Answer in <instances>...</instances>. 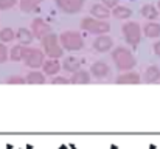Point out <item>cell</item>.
Returning a JSON list of instances; mask_svg holds the SVG:
<instances>
[{"label": "cell", "instance_id": "cell-27", "mask_svg": "<svg viewBox=\"0 0 160 149\" xmlns=\"http://www.w3.org/2000/svg\"><path fill=\"white\" fill-rule=\"evenodd\" d=\"M6 82H8V84H25V82H27V78L19 76V75H14V76H9Z\"/></svg>", "mask_w": 160, "mask_h": 149}, {"label": "cell", "instance_id": "cell-31", "mask_svg": "<svg viewBox=\"0 0 160 149\" xmlns=\"http://www.w3.org/2000/svg\"><path fill=\"white\" fill-rule=\"evenodd\" d=\"M157 8H159V11H160V0H159V3H157Z\"/></svg>", "mask_w": 160, "mask_h": 149}, {"label": "cell", "instance_id": "cell-16", "mask_svg": "<svg viewBox=\"0 0 160 149\" xmlns=\"http://www.w3.org/2000/svg\"><path fill=\"white\" fill-rule=\"evenodd\" d=\"M16 39L22 44V45H30L31 42H33V39H34V36H33V33H31V30H27V28H19L17 31H16Z\"/></svg>", "mask_w": 160, "mask_h": 149}, {"label": "cell", "instance_id": "cell-18", "mask_svg": "<svg viewBox=\"0 0 160 149\" xmlns=\"http://www.w3.org/2000/svg\"><path fill=\"white\" fill-rule=\"evenodd\" d=\"M143 33H145V36L149 37V39L159 37L160 36V23H157V22H149V23H146L145 28H143Z\"/></svg>", "mask_w": 160, "mask_h": 149}, {"label": "cell", "instance_id": "cell-4", "mask_svg": "<svg viewBox=\"0 0 160 149\" xmlns=\"http://www.w3.org/2000/svg\"><path fill=\"white\" fill-rule=\"evenodd\" d=\"M81 28L90 34H107L109 30H110V25L104 22V20H100V19H95V17H84L81 20Z\"/></svg>", "mask_w": 160, "mask_h": 149}, {"label": "cell", "instance_id": "cell-30", "mask_svg": "<svg viewBox=\"0 0 160 149\" xmlns=\"http://www.w3.org/2000/svg\"><path fill=\"white\" fill-rule=\"evenodd\" d=\"M154 53H156L157 56H160V41H157V42L154 44Z\"/></svg>", "mask_w": 160, "mask_h": 149}, {"label": "cell", "instance_id": "cell-12", "mask_svg": "<svg viewBox=\"0 0 160 149\" xmlns=\"http://www.w3.org/2000/svg\"><path fill=\"white\" fill-rule=\"evenodd\" d=\"M90 14H92V17H95V19L106 20L107 17L112 16V9L107 8L106 5H103V3H95V5L90 8Z\"/></svg>", "mask_w": 160, "mask_h": 149}, {"label": "cell", "instance_id": "cell-21", "mask_svg": "<svg viewBox=\"0 0 160 149\" xmlns=\"http://www.w3.org/2000/svg\"><path fill=\"white\" fill-rule=\"evenodd\" d=\"M142 16L143 17H146V19H149V20H156L157 17H159V8H156L154 5H143L142 6Z\"/></svg>", "mask_w": 160, "mask_h": 149}, {"label": "cell", "instance_id": "cell-22", "mask_svg": "<svg viewBox=\"0 0 160 149\" xmlns=\"http://www.w3.org/2000/svg\"><path fill=\"white\" fill-rule=\"evenodd\" d=\"M160 79V68L157 65H151L145 72V81L146 82H157Z\"/></svg>", "mask_w": 160, "mask_h": 149}, {"label": "cell", "instance_id": "cell-25", "mask_svg": "<svg viewBox=\"0 0 160 149\" xmlns=\"http://www.w3.org/2000/svg\"><path fill=\"white\" fill-rule=\"evenodd\" d=\"M8 59H9V50L6 48L3 42H0V64H5Z\"/></svg>", "mask_w": 160, "mask_h": 149}, {"label": "cell", "instance_id": "cell-23", "mask_svg": "<svg viewBox=\"0 0 160 149\" xmlns=\"http://www.w3.org/2000/svg\"><path fill=\"white\" fill-rule=\"evenodd\" d=\"M25 47L22 44L19 45H14L12 48H9V59L14 61V62H19V61H23V54H25Z\"/></svg>", "mask_w": 160, "mask_h": 149}, {"label": "cell", "instance_id": "cell-9", "mask_svg": "<svg viewBox=\"0 0 160 149\" xmlns=\"http://www.w3.org/2000/svg\"><path fill=\"white\" fill-rule=\"evenodd\" d=\"M90 75L93 78H97V79H106L107 76L110 75V67L103 61H97L90 67Z\"/></svg>", "mask_w": 160, "mask_h": 149}, {"label": "cell", "instance_id": "cell-28", "mask_svg": "<svg viewBox=\"0 0 160 149\" xmlns=\"http://www.w3.org/2000/svg\"><path fill=\"white\" fill-rule=\"evenodd\" d=\"M52 84H70V79L65 76H59L56 75L54 78H52Z\"/></svg>", "mask_w": 160, "mask_h": 149}, {"label": "cell", "instance_id": "cell-8", "mask_svg": "<svg viewBox=\"0 0 160 149\" xmlns=\"http://www.w3.org/2000/svg\"><path fill=\"white\" fill-rule=\"evenodd\" d=\"M31 33H33V36H34V37L42 39V37H45L47 34H50V33H52V27H50L44 19L36 17V19L31 22Z\"/></svg>", "mask_w": 160, "mask_h": 149}, {"label": "cell", "instance_id": "cell-5", "mask_svg": "<svg viewBox=\"0 0 160 149\" xmlns=\"http://www.w3.org/2000/svg\"><path fill=\"white\" fill-rule=\"evenodd\" d=\"M121 33H123V37H124L126 44H129L131 47H137L140 44L142 30H140V25L137 22H126L121 27Z\"/></svg>", "mask_w": 160, "mask_h": 149}, {"label": "cell", "instance_id": "cell-19", "mask_svg": "<svg viewBox=\"0 0 160 149\" xmlns=\"http://www.w3.org/2000/svg\"><path fill=\"white\" fill-rule=\"evenodd\" d=\"M47 81L45 75L39 70H31L28 75H27V82L28 84H44Z\"/></svg>", "mask_w": 160, "mask_h": 149}, {"label": "cell", "instance_id": "cell-20", "mask_svg": "<svg viewBox=\"0 0 160 149\" xmlns=\"http://www.w3.org/2000/svg\"><path fill=\"white\" fill-rule=\"evenodd\" d=\"M42 3V0H19V6L22 12H33L39 5Z\"/></svg>", "mask_w": 160, "mask_h": 149}, {"label": "cell", "instance_id": "cell-10", "mask_svg": "<svg viewBox=\"0 0 160 149\" xmlns=\"http://www.w3.org/2000/svg\"><path fill=\"white\" fill-rule=\"evenodd\" d=\"M112 47H113V41L107 34H100L93 41V50L98 51V53H106L109 50H112Z\"/></svg>", "mask_w": 160, "mask_h": 149}, {"label": "cell", "instance_id": "cell-13", "mask_svg": "<svg viewBox=\"0 0 160 149\" xmlns=\"http://www.w3.org/2000/svg\"><path fill=\"white\" fill-rule=\"evenodd\" d=\"M117 84H138L140 82V75L137 72H123L121 75L117 76L115 79Z\"/></svg>", "mask_w": 160, "mask_h": 149}, {"label": "cell", "instance_id": "cell-6", "mask_svg": "<svg viewBox=\"0 0 160 149\" xmlns=\"http://www.w3.org/2000/svg\"><path fill=\"white\" fill-rule=\"evenodd\" d=\"M45 62V53L39 48H27L23 54V64L33 70H39Z\"/></svg>", "mask_w": 160, "mask_h": 149}, {"label": "cell", "instance_id": "cell-26", "mask_svg": "<svg viewBox=\"0 0 160 149\" xmlns=\"http://www.w3.org/2000/svg\"><path fill=\"white\" fill-rule=\"evenodd\" d=\"M19 3V0H0V9L2 11H8L11 8H14Z\"/></svg>", "mask_w": 160, "mask_h": 149}, {"label": "cell", "instance_id": "cell-29", "mask_svg": "<svg viewBox=\"0 0 160 149\" xmlns=\"http://www.w3.org/2000/svg\"><path fill=\"white\" fill-rule=\"evenodd\" d=\"M101 3H103V5H106L107 8H110V9H112V8H115V6L120 3V0H101Z\"/></svg>", "mask_w": 160, "mask_h": 149}, {"label": "cell", "instance_id": "cell-3", "mask_svg": "<svg viewBox=\"0 0 160 149\" xmlns=\"http://www.w3.org/2000/svg\"><path fill=\"white\" fill-rule=\"evenodd\" d=\"M59 42H61L62 48L67 51H79L84 47V39L76 31H64L59 36Z\"/></svg>", "mask_w": 160, "mask_h": 149}, {"label": "cell", "instance_id": "cell-2", "mask_svg": "<svg viewBox=\"0 0 160 149\" xmlns=\"http://www.w3.org/2000/svg\"><path fill=\"white\" fill-rule=\"evenodd\" d=\"M41 42H42L44 53H45L50 59H59V57H62L64 48H62V45H61V42H59V36L54 34L53 31H52L50 34H47L45 37H42Z\"/></svg>", "mask_w": 160, "mask_h": 149}, {"label": "cell", "instance_id": "cell-11", "mask_svg": "<svg viewBox=\"0 0 160 149\" xmlns=\"http://www.w3.org/2000/svg\"><path fill=\"white\" fill-rule=\"evenodd\" d=\"M61 68H62V64H59V61L58 59H47L45 62H44V65H42V73L45 75V76H56L59 72H61Z\"/></svg>", "mask_w": 160, "mask_h": 149}, {"label": "cell", "instance_id": "cell-15", "mask_svg": "<svg viewBox=\"0 0 160 149\" xmlns=\"http://www.w3.org/2000/svg\"><path fill=\"white\" fill-rule=\"evenodd\" d=\"M62 68H64L65 72H68V73H75V72H78V70L81 68V62H79L78 57L68 56V57H65V59L62 61Z\"/></svg>", "mask_w": 160, "mask_h": 149}, {"label": "cell", "instance_id": "cell-14", "mask_svg": "<svg viewBox=\"0 0 160 149\" xmlns=\"http://www.w3.org/2000/svg\"><path fill=\"white\" fill-rule=\"evenodd\" d=\"M90 73L87 70H78L75 73H72V78H70V84H89L90 82Z\"/></svg>", "mask_w": 160, "mask_h": 149}, {"label": "cell", "instance_id": "cell-1", "mask_svg": "<svg viewBox=\"0 0 160 149\" xmlns=\"http://www.w3.org/2000/svg\"><path fill=\"white\" fill-rule=\"evenodd\" d=\"M112 61L115 62V67L120 72H131L137 65V59L132 54V51L124 47H117L112 51Z\"/></svg>", "mask_w": 160, "mask_h": 149}, {"label": "cell", "instance_id": "cell-24", "mask_svg": "<svg viewBox=\"0 0 160 149\" xmlns=\"http://www.w3.org/2000/svg\"><path fill=\"white\" fill-rule=\"evenodd\" d=\"M14 39H16V33H14L12 28L5 27V28L0 30V42L6 44V42H11V41H14Z\"/></svg>", "mask_w": 160, "mask_h": 149}, {"label": "cell", "instance_id": "cell-17", "mask_svg": "<svg viewBox=\"0 0 160 149\" xmlns=\"http://www.w3.org/2000/svg\"><path fill=\"white\" fill-rule=\"evenodd\" d=\"M112 16L115 19H120V20H124V19H129L132 16V9L128 8V6H121V5H117L115 8H112Z\"/></svg>", "mask_w": 160, "mask_h": 149}, {"label": "cell", "instance_id": "cell-7", "mask_svg": "<svg viewBox=\"0 0 160 149\" xmlns=\"http://www.w3.org/2000/svg\"><path fill=\"white\" fill-rule=\"evenodd\" d=\"M54 3L64 14H76L84 6V0H54Z\"/></svg>", "mask_w": 160, "mask_h": 149}]
</instances>
